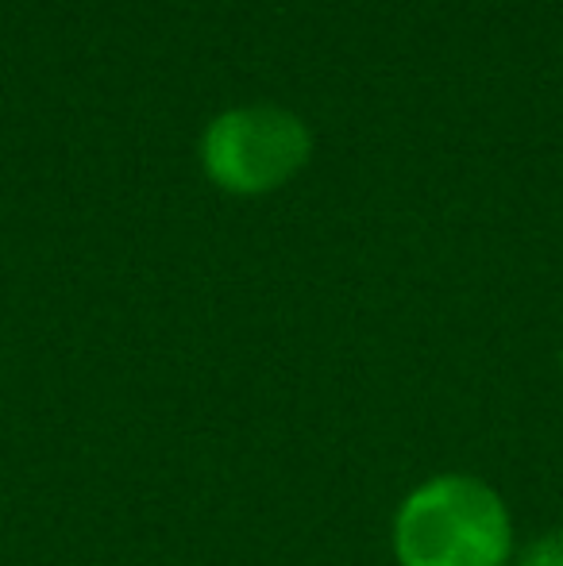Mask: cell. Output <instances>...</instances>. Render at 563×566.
<instances>
[{"label":"cell","mask_w":563,"mask_h":566,"mask_svg":"<svg viewBox=\"0 0 563 566\" xmlns=\"http://www.w3.org/2000/svg\"><path fill=\"white\" fill-rule=\"evenodd\" d=\"M510 552L513 528L502 497L467 474L417 485L394 521L402 566H505Z\"/></svg>","instance_id":"6da1fadb"},{"label":"cell","mask_w":563,"mask_h":566,"mask_svg":"<svg viewBox=\"0 0 563 566\" xmlns=\"http://www.w3.org/2000/svg\"><path fill=\"white\" fill-rule=\"evenodd\" d=\"M309 127L293 113L274 105H248L212 119L201 139V163L220 189L259 197L285 186L309 163Z\"/></svg>","instance_id":"7a4b0ae2"},{"label":"cell","mask_w":563,"mask_h":566,"mask_svg":"<svg viewBox=\"0 0 563 566\" xmlns=\"http://www.w3.org/2000/svg\"><path fill=\"white\" fill-rule=\"evenodd\" d=\"M525 566H563V532H549L525 552Z\"/></svg>","instance_id":"3957f363"}]
</instances>
